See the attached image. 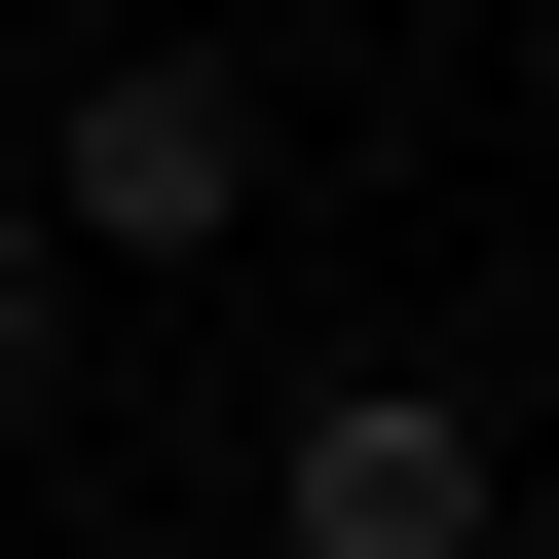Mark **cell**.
Listing matches in <instances>:
<instances>
[{"mask_svg": "<svg viewBox=\"0 0 559 559\" xmlns=\"http://www.w3.org/2000/svg\"><path fill=\"white\" fill-rule=\"evenodd\" d=\"M38 224H75V261H224V224H261V75H224V38H112V75L38 112Z\"/></svg>", "mask_w": 559, "mask_h": 559, "instance_id": "cell-1", "label": "cell"}, {"mask_svg": "<svg viewBox=\"0 0 559 559\" xmlns=\"http://www.w3.org/2000/svg\"><path fill=\"white\" fill-rule=\"evenodd\" d=\"M522 522V448H485V373H336L299 448H261V559H485Z\"/></svg>", "mask_w": 559, "mask_h": 559, "instance_id": "cell-2", "label": "cell"}, {"mask_svg": "<svg viewBox=\"0 0 559 559\" xmlns=\"http://www.w3.org/2000/svg\"><path fill=\"white\" fill-rule=\"evenodd\" d=\"M75 299H112V261L38 224V150H0V411H38V373H75Z\"/></svg>", "mask_w": 559, "mask_h": 559, "instance_id": "cell-3", "label": "cell"}, {"mask_svg": "<svg viewBox=\"0 0 559 559\" xmlns=\"http://www.w3.org/2000/svg\"><path fill=\"white\" fill-rule=\"evenodd\" d=\"M485 559H559V522H485Z\"/></svg>", "mask_w": 559, "mask_h": 559, "instance_id": "cell-4", "label": "cell"}, {"mask_svg": "<svg viewBox=\"0 0 559 559\" xmlns=\"http://www.w3.org/2000/svg\"><path fill=\"white\" fill-rule=\"evenodd\" d=\"M0 38H38V0H0Z\"/></svg>", "mask_w": 559, "mask_h": 559, "instance_id": "cell-5", "label": "cell"}, {"mask_svg": "<svg viewBox=\"0 0 559 559\" xmlns=\"http://www.w3.org/2000/svg\"><path fill=\"white\" fill-rule=\"evenodd\" d=\"M522 38H559V0H522Z\"/></svg>", "mask_w": 559, "mask_h": 559, "instance_id": "cell-6", "label": "cell"}]
</instances>
